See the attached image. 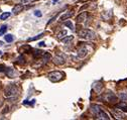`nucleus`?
<instances>
[{"label": "nucleus", "mask_w": 127, "mask_h": 120, "mask_svg": "<svg viewBox=\"0 0 127 120\" xmlns=\"http://www.w3.org/2000/svg\"><path fill=\"white\" fill-rule=\"evenodd\" d=\"M33 52H34V53H33V57H34L35 59H37V58H39V57H42V55H43V53H44V52H42V51H40V50H34Z\"/></svg>", "instance_id": "obj_19"}, {"label": "nucleus", "mask_w": 127, "mask_h": 120, "mask_svg": "<svg viewBox=\"0 0 127 120\" xmlns=\"http://www.w3.org/2000/svg\"><path fill=\"white\" fill-rule=\"evenodd\" d=\"M7 30V25H2L1 27H0V35H2L6 32Z\"/></svg>", "instance_id": "obj_25"}, {"label": "nucleus", "mask_w": 127, "mask_h": 120, "mask_svg": "<svg viewBox=\"0 0 127 120\" xmlns=\"http://www.w3.org/2000/svg\"><path fill=\"white\" fill-rule=\"evenodd\" d=\"M47 77H49V79L52 82H60L64 78V74L59 71H54V72H51L47 74Z\"/></svg>", "instance_id": "obj_3"}, {"label": "nucleus", "mask_w": 127, "mask_h": 120, "mask_svg": "<svg viewBox=\"0 0 127 120\" xmlns=\"http://www.w3.org/2000/svg\"><path fill=\"white\" fill-rule=\"evenodd\" d=\"M6 75H7V77L9 78H15V76H16V73H15V71L11 68H8L7 71H6Z\"/></svg>", "instance_id": "obj_15"}, {"label": "nucleus", "mask_w": 127, "mask_h": 120, "mask_svg": "<svg viewBox=\"0 0 127 120\" xmlns=\"http://www.w3.org/2000/svg\"><path fill=\"white\" fill-rule=\"evenodd\" d=\"M101 110H102V108L99 106V105H96V104H93V105H91V111L94 113V115L98 114V113H99Z\"/></svg>", "instance_id": "obj_10"}, {"label": "nucleus", "mask_w": 127, "mask_h": 120, "mask_svg": "<svg viewBox=\"0 0 127 120\" xmlns=\"http://www.w3.org/2000/svg\"><path fill=\"white\" fill-rule=\"evenodd\" d=\"M65 25L68 26V27H70L72 30H74V29H75V28H74V24L72 23V21H66V22H65Z\"/></svg>", "instance_id": "obj_26"}, {"label": "nucleus", "mask_w": 127, "mask_h": 120, "mask_svg": "<svg viewBox=\"0 0 127 120\" xmlns=\"http://www.w3.org/2000/svg\"><path fill=\"white\" fill-rule=\"evenodd\" d=\"M9 16H10V12H3L1 15H0V19H1V20H5Z\"/></svg>", "instance_id": "obj_21"}, {"label": "nucleus", "mask_w": 127, "mask_h": 120, "mask_svg": "<svg viewBox=\"0 0 127 120\" xmlns=\"http://www.w3.org/2000/svg\"><path fill=\"white\" fill-rule=\"evenodd\" d=\"M102 98L107 103H116V101H117V96L111 91H108L107 93H105Z\"/></svg>", "instance_id": "obj_4"}, {"label": "nucleus", "mask_w": 127, "mask_h": 120, "mask_svg": "<svg viewBox=\"0 0 127 120\" xmlns=\"http://www.w3.org/2000/svg\"><path fill=\"white\" fill-rule=\"evenodd\" d=\"M3 46V41H0V47H2Z\"/></svg>", "instance_id": "obj_31"}, {"label": "nucleus", "mask_w": 127, "mask_h": 120, "mask_svg": "<svg viewBox=\"0 0 127 120\" xmlns=\"http://www.w3.org/2000/svg\"><path fill=\"white\" fill-rule=\"evenodd\" d=\"M42 35H43V32H41V33H39V34L35 35L34 37H29V38H28L27 40H28V41H33V40H36V39H38V38L42 37Z\"/></svg>", "instance_id": "obj_22"}, {"label": "nucleus", "mask_w": 127, "mask_h": 120, "mask_svg": "<svg viewBox=\"0 0 127 120\" xmlns=\"http://www.w3.org/2000/svg\"><path fill=\"white\" fill-rule=\"evenodd\" d=\"M58 1H59V0H54V1H53V3L55 4V3H56V2H58Z\"/></svg>", "instance_id": "obj_32"}, {"label": "nucleus", "mask_w": 127, "mask_h": 120, "mask_svg": "<svg viewBox=\"0 0 127 120\" xmlns=\"http://www.w3.org/2000/svg\"><path fill=\"white\" fill-rule=\"evenodd\" d=\"M119 98H120L122 101H127V93H125V92L119 93Z\"/></svg>", "instance_id": "obj_23"}, {"label": "nucleus", "mask_w": 127, "mask_h": 120, "mask_svg": "<svg viewBox=\"0 0 127 120\" xmlns=\"http://www.w3.org/2000/svg\"><path fill=\"white\" fill-rule=\"evenodd\" d=\"M95 118L96 119H98V120H109L110 119V117H109V115L104 111V110H101L98 114H96L95 115Z\"/></svg>", "instance_id": "obj_6"}, {"label": "nucleus", "mask_w": 127, "mask_h": 120, "mask_svg": "<svg viewBox=\"0 0 127 120\" xmlns=\"http://www.w3.org/2000/svg\"><path fill=\"white\" fill-rule=\"evenodd\" d=\"M86 18H87V12H83L77 17V21L79 23H82V22H84L86 20Z\"/></svg>", "instance_id": "obj_12"}, {"label": "nucleus", "mask_w": 127, "mask_h": 120, "mask_svg": "<svg viewBox=\"0 0 127 120\" xmlns=\"http://www.w3.org/2000/svg\"><path fill=\"white\" fill-rule=\"evenodd\" d=\"M45 46V44H44V42L43 41H41V42H39L38 43V47H44Z\"/></svg>", "instance_id": "obj_29"}, {"label": "nucleus", "mask_w": 127, "mask_h": 120, "mask_svg": "<svg viewBox=\"0 0 127 120\" xmlns=\"http://www.w3.org/2000/svg\"><path fill=\"white\" fill-rule=\"evenodd\" d=\"M79 37L81 38H85L88 40H94L96 38V33H95L93 30H90V29H82L78 32Z\"/></svg>", "instance_id": "obj_1"}, {"label": "nucleus", "mask_w": 127, "mask_h": 120, "mask_svg": "<svg viewBox=\"0 0 127 120\" xmlns=\"http://www.w3.org/2000/svg\"><path fill=\"white\" fill-rule=\"evenodd\" d=\"M93 87H94V90H95V91H96L97 93H100V92H101V90L103 89V85H102L101 82H96V83L94 84Z\"/></svg>", "instance_id": "obj_14"}, {"label": "nucleus", "mask_w": 127, "mask_h": 120, "mask_svg": "<svg viewBox=\"0 0 127 120\" xmlns=\"http://www.w3.org/2000/svg\"><path fill=\"white\" fill-rule=\"evenodd\" d=\"M4 38H5V40H6L7 42H12V41H13V35H12V34H6V35L4 36Z\"/></svg>", "instance_id": "obj_24"}, {"label": "nucleus", "mask_w": 127, "mask_h": 120, "mask_svg": "<svg viewBox=\"0 0 127 120\" xmlns=\"http://www.w3.org/2000/svg\"><path fill=\"white\" fill-rule=\"evenodd\" d=\"M51 58H52V56H51L50 53H43V55H42V60H43V62H47Z\"/></svg>", "instance_id": "obj_20"}, {"label": "nucleus", "mask_w": 127, "mask_h": 120, "mask_svg": "<svg viewBox=\"0 0 127 120\" xmlns=\"http://www.w3.org/2000/svg\"><path fill=\"white\" fill-rule=\"evenodd\" d=\"M31 0H21V4H26V3H29Z\"/></svg>", "instance_id": "obj_28"}, {"label": "nucleus", "mask_w": 127, "mask_h": 120, "mask_svg": "<svg viewBox=\"0 0 127 120\" xmlns=\"http://www.w3.org/2000/svg\"><path fill=\"white\" fill-rule=\"evenodd\" d=\"M112 112H113L115 118H117V119H125L126 118V115L124 113H122L120 111V109H113Z\"/></svg>", "instance_id": "obj_7"}, {"label": "nucleus", "mask_w": 127, "mask_h": 120, "mask_svg": "<svg viewBox=\"0 0 127 120\" xmlns=\"http://www.w3.org/2000/svg\"><path fill=\"white\" fill-rule=\"evenodd\" d=\"M54 63L56 65H59V66L64 65L66 63V59H65V57L62 56V55H58V56H56L54 58Z\"/></svg>", "instance_id": "obj_5"}, {"label": "nucleus", "mask_w": 127, "mask_h": 120, "mask_svg": "<svg viewBox=\"0 0 127 120\" xmlns=\"http://www.w3.org/2000/svg\"><path fill=\"white\" fill-rule=\"evenodd\" d=\"M73 12L72 11H67L65 14H63V15L61 16V18H60V20L61 21H64V20H66V19H68V18H70V17H72L73 16Z\"/></svg>", "instance_id": "obj_11"}, {"label": "nucleus", "mask_w": 127, "mask_h": 120, "mask_svg": "<svg viewBox=\"0 0 127 120\" xmlns=\"http://www.w3.org/2000/svg\"><path fill=\"white\" fill-rule=\"evenodd\" d=\"M67 35V30H65V29H63V30H61L58 34H57V37L59 38V39H62V38H64Z\"/></svg>", "instance_id": "obj_18"}, {"label": "nucleus", "mask_w": 127, "mask_h": 120, "mask_svg": "<svg viewBox=\"0 0 127 120\" xmlns=\"http://www.w3.org/2000/svg\"><path fill=\"white\" fill-rule=\"evenodd\" d=\"M88 55V50L86 48H80V50L78 51V58L83 59Z\"/></svg>", "instance_id": "obj_9"}, {"label": "nucleus", "mask_w": 127, "mask_h": 120, "mask_svg": "<svg viewBox=\"0 0 127 120\" xmlns=\"http://www.w3.org/2000/svg\"><path fill=\"white\" fill-rule=\"evenodd\" d=\"M0 55H2V52L1 51H0Z\"/></svg>", "instance_id": "obj_33"}, {"label": "nucleus", "mask_w": 127, "mask_h": 120, "mask_svg": "<svg viewBox=\"0 0 127 120\" xmlns=\"http://www.w3.org/2000/svg\"><path fill=\"white\" fill-rule=\"evenodd\" d=\"M4 68H5V67H4L3 65H0V72H2V71L4 70Z\"/></svg>", "instance_id": "obj_30"}, {"label": "nucleus", "mask_w": 127, "mask_h": 120, "mask_svg": "<svg viewBox=\"0 0 127 120\" xmlns=\"http://www.w3.org/2000/svg\"><path fill=\"white\" fill-rule=\"evenodd\" d=\"M33 14H34V15H35L36 17H41V16H42V13H41V11H40V10H35Z\"/></svg>", "instance_id": "obj_27"}, {"label": "nucleus", "mask_w": 127, "mask_h": 120, "mask_svg": "<svg viewBox=\"0 0 127 120\" xmlns=\"http://www.w3.org/2000/svg\"><path fill=\"white\" fill-rule=\"evenodd\" d=\"M22 10H23V5L22 4H16L12 9V13L14 14V15H16V14L20 13Z\"/></svg>", "instance_id": "obj_8"}, {"label": "nucleus", "mask_w": 127, "mask_h": 120, "mask_svg": "<svg viewBox=\"0 0 127 120\" xmlns=\"http://www.w3.org/2000/svg\"><path fill=\"white\" fill-rule=\"evenodd\" d=\"M17 93H18V87L15 84H10L5 88L4 95L7 98H11L14 97L15 95H17Z\"/></svg>", "instance_id": "obj_2"}, {"label": "nucleus", "mask_w": 127, "mask_h": 120, "mask_svg": "<svg viewBox=\"0 0 127 120\" xmlns=\"http://www.w3.org/2000/svg\"><path fill=\"white\" fill-rule=\"evenodd\" d=\"M92 1H95V0H92Z\"/></svg>", "instance_id": "obj_34"}, {"label": "nucleus", "mask_w": 127, "mask_h": 120, "mask_svg": "<svg viewBox=\"0 0 127 120\" xmlns=\"http://www.w3.org/2000/svg\"><path fill=\"white\" fill-rule=\"evenodd\" d=\"M30 51H31V47L28 46V44H25V46H23L19 49V53H29Z\"/></svg>", "instance_id": "obj_16"}, {"label": "nucleus", "mask_w": 127, "mask_h": 120, "mask_svg": "<svg viewBox=\"0 0 127 120\" xmlns=\"http://www.w3.org/2000/svg\"><path fill=\"white\" fill-rule=\"evenodd\" d=\"M35 1H37V0H35Z\"/></svg>", "instance_id": "obj_35"}, {"label": "nucleus", "mask_w": 127, "mask_h": 120, "mask_svg": "<svg viewBox=\"0 0 127 120\" xmlns=\"http://www.w3.org/2000/svg\"><path fill=\"white\" fill-rule=\"evenodd\" d=\"M74 39V36L73 35H69V36H65L64 38H62V42L64 44H70Z\"/></svg>", "instance_id": "obj_13"}, {"label": "nucleus", "mask_w": 127, "mask_h": 120, "mask_svg": "<svg viewBox=\"0 0 127 120\" xmlns=\"http://www.w3.org/2000/svg\"><path fill=\"white\" fill-rule=\"evenodd\" d=\"M116 106L118 107V108H120L122 111H127V104L125 103V102H122V103H119V104H117Z\"/></svg>", "instance_id": "obj_17"}]
</instances>
